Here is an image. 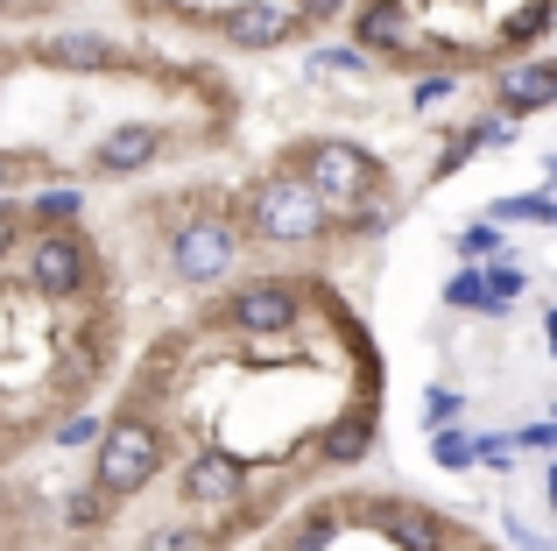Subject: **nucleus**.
<instances>
[{"label":"nucleus","mask_w":557,"mask_h":551,"mask_svg":"<svg viewBox=\"0 0 557 551\" xmlns=\"http://www.w3.org/2000/svg\"><path fill=\"white\" fill-rule=\"evenodd\" d=\"M550 425H557V403H550Z\"/></svg>","instance_id":"obj_40"},{"label":"nucleus","mask_w":557,"mask_h":551,"mask_svg":"<svg viewBox=\"0 0 557 551\" xmlns=\"http://www.w3.org/2000/svg\"><path fill=\"white\" fill-rule=\"evenodd\" d=\"M431 460H437L445 474H473V467H480L473 431H437V439H431Z\"/></svg>","instance_id":"obj_23"},{"label":"nucleus","mask_w":557,"mask_h":551,"mask_svg":"<svg viewBox=\"0 0 557 551\" xmlns=\"http://www.w3.org/2000/svg\"><path fill=\"white\" fill-rule=\"evenodd\" d=\"M156 156H163V127L156 121H113L107 135L92 142V170L99 177H135V170H149Z\"/></svg>","instance_id":"obj_11"},{"label":"nucleus","mask_w":557,"mask_h":551,"mask_svg":"<svg viewBox=\"0 0 557 551\" xmlns=\"http://www.w3.org/2000/svg\"><path fill=\"white\" fill-rule=\"evenodd\" d=\"M550 551H557V544H550Z\"/></svg>","instance_id":"obj_41"},{"label":"nucleus","mask_w":557,"mask_h":551,"mask_svg":"<svg viewBox=\"0 0 557 551\" xmlns=\"http://www.w3.org/2000/svg\"><path fill=\"white\" fill-rule=\"evenodd\" d=\"M451 93H459V78H451V71H423V78H417V93H409V107H417V113H431V107H445Z\"/></svg>","instance_id":"obj_30"},{"label":"nucleus","mask_w":557,"mask_h":551,"mask_svg":"<svg viewBox=\"0 0 557 551\" xmlns=\"http://www.w3.org/2000/svg\"><path fill=\"white\" fill-rule=\"evenodd\" d=\"M473 156H480V149H473V127H459V135H451L445 149L431 156V177H459V170L473 163Z\"/></svg>","instance_id":"obj_29"},{"label":"nucleus","mask_w":557,"mask_h":551,"mask_svg":"<svg viewBox=\"0 0 557 551\" xmlns=\"http://www.w3.org/2000/svg\"><path fill=\"white\" fill-rule=\"evenodd\" d=\"M480 276H487V311H480V318H508V311H516V297L530 290V269H522V262H494V269H480Z\"/></svg>","instance_id":"obj_18"},{"label":"nucleus","mask_w":557,"mask_h":551,"mask_svg":"<svg viewBox=\"0 0 557 551\" xmlns=\"http://www.w3.org/2000/svg\"><path fill=\"white\" fill-rule=\"evenodd\" d=\"M459 417H466V396L451 382L423 389V431H431V439H437V431H459Z\"/></svg>","instance_id":"obj_20"},{"label":"nucleus","mask_w":557,"mask_h":551,"mask_svg":"<svg viewBox=\"0 0 557 551\" xmlns=\"http://www.w3.org/2000/svg\"><path fill=\"white\" fill-rule=\"evenodd\" d=\"M354 50L388 57V64H417L423 42H417V22H409L403 0H354Z\"/></svg>","instance_id":"obj_9"},{"label":"nucleus","mask_w":557,"mask_h":551,"mask_svg":"<svg viewBox=\"0 0 557 551\" xmlns=\"http://www.w3.org/2000/svg\"><path fill=\"white\" fill-rule=\"evenodd\" d=\"M451 255H459V269H494V262H516V241L494 220H466L459 234H451Z\"/></svg>","instance_id":"obj_15"},{"label":"nucleus","mask_w":557,"mask_h":551,"mask_svg":"<svg viewBox=\"0 0 557 551\" xmlns=\"http://www.w3.org/2000/svg\"><path fill=\"white\" fill-rule=\"evenodd\" d=\"M368 453H374V411L368 403H354L339 425L318 431V460H325V467H360Z\"/></svg>","instance_id":"obj_14"},{"label":"nucleus","mask_w":557,"mask_h":551,"mask_svg":"<svg viewBox=\"0 0 557 551\" xmlns=\"http://www.w3.org/2000/svg\"><path fill=\"white\" fill-rule=\"evenodd\" d=\"M240 234L261 241V248H311V241L332 234V206L311 192L304 177H289L283 163L261 170L240 198Z\"/></svg>","instance_id":"obj_1"},{"label":"nucleus","mask_w":557,"mask_h":551,"mask_svg":"<svg viewBox=\"0 0 557 551\" xmlns=\"http://www.w3.org/2000/svg\"><path fill=\"white\" fill-rule=\"evenodd\" d=\"M311 71H339V78H368V71H374V57H368V50H354V42H325V50L311 57Z\"/></svg>","instance_id":"obj_25"},{"label":"nucleus","mask_w":557,"mask_h":551,"mask_svg":"<svg viewBox=\"0 0 557 551\" xmlns=\"http://www.w3.org/2000/svg\"><path fill=\"white\" fill-rule=\"evenodd\" d=\"M544 502H550V510H557V460H550V467H544Z\"/></svg>","instance_id":"obj_37"},{"label":"nucleus","mask_w":557,"mask_h":551,"mask_svg":"<svg viewBox=\"0 0 557 551\" xmlns=\"http://www.w3.org/2000/svg\"><path fill=\"white\" fill-rule=\"evenodd\" d=\"M163 467H170V431L149 425V417H135V411H121L99 431V453H92V474H85V481L121 510V502H135Z\"/></svg>","instance_id":"obj_2"},{"label":"nucleus","mask_w":557,"mask_h":551,"mask_svg":"<svg viewBox=\"0 0 557 551\" xmlns=\"http://www.w3.org/2000/svg\"><path fill=\"white\" fill-rule=\"evenodd\" d=\"M135 551H212V538H205L198 524H149Z\"/></svg>","instance_id":"obj_22"},{"label":"nucleus","mask_w":557,"mask_h":551,"mask_svg":"<svg viewBox=\"0 0 557 551\" xmlns=\"http://www.w3.org/2000/svg\"><path fill=\"white\" fill-rule=\"evenodd\" d=\"M332 538H339V524H332V510H311L297 530L283 538V551H332Z\"/></svg>","instance_id":"obj_26"},{"label":"nucleus","mask_w":557,"mask_h":551,"mask_svg":"<svg viewBox=\"0 0 557 551\" xmlns=\"http://www.w3.org/2000/svg\"><path fill=\"white\" fill-rule=\"evenodd\" d=\"M36 57H42L50 71H78V78H99V71L121 64L113 36H99V28H64V36H42Z\"/></svg>","instance_id":"obj_12"},{"label":"nucleus","mask_w":557,"mask_h":551,"mask_svg":"<svg viewBox=\"0 0 557 551\" xmlns=\"http://www.w3.org/2000/svg\"><path fill=\"white\" fill-rule=\"evenodd\" d=\"M212 28H219V42L226 50H283V42H297L304 36V14H297V0H233V8H219L212 14Z\"/></svg>","instance_id":"obj_7"},{"label":"nucleus","mask_w":557,"mask_h":551,"mask_svg":"<svg viewBox=\"0 0 557 551\" xmlns=\"http://www.w3.org/2000/svg\"><path fill=\"white\" fill-rule=\"evenodd\" d=\"M283 170L311 184V192L325 198L332 212H346V206H360V198L388 192V170H381L374 156L360 149V142H346V135H311V142H289V149H283Z\"/></svg>","instance_id":"obj_3"},{"label":"nucleus","mask_w":557,"mask_h":551,"mask_svg":"<svg viewBox=\"0 0 557 551\" xmlns=\"http://www.w3.org/2000/svg\"><path fill=\"white\" fill-rule=\"evenodd\" d=\"M473 445H480V467H494V474H516V445H508L502 431H473Z\"/></svg>","instance_id":"obj_32"},{"label":"nucleus","mask_w":557,"mask_h":551,"mask_svg":"<svg viewBox=\"0 0 557 551\" xmlns=\"http://www.w3.org/2000/svg\"><path fill=\"white\" fill-rule=\"evenodd\" d=\"M557 107V57H516V64L494 71V113L522 121V113Z\"/></svg>","instance_id":"obj_10"},{"label":"nucleus","mask_w":557,"mask_h":551,"mask_svg":"<svg viewBox=\"0 0 557 551\" xmlns=\"http://www.w3.org/2000/svg\"><path fill=\"white\" fill-rule=\"evenodd\" d=\"M240 241H247L240 220L198 206L190 220L170 226V269H177V283H190V290H212V283L233 276V262H240Z\"/></svg>","instance_id":"obj_4"},{"label":"nucleus","mask_w":557,"mask_h":551,"mask_svg":"<svg viewBox=\"0 0 557 551\" xmlns=\"http://www.w3.org/2000/svg\"><path fill=\"white\" fill-rule=\"evenodd\" d=\"M480 220H494V226H557V192H516V198H494Z\"/></svg>","instance_id":"obj_17"},{"label":"nucleus","mask_w":557,"mask_h":551,"mask_svg":"<svg viewBox=\"0 0 557 551\" xmlns=\"http://www.w3.org/2000/svg\"><path fill=\"white\" fill-rule=\"evenodd\" d=\"M473 127V149H516L522 142V127L508 121V113H480V121H466Z\"/></svg>","instance_id":"obj_27"},{"label":"nucleus","mask_w":557,"mask_h":551,"mask_svg":"<svg viewBox=\"0 0 557 551\" xmlns=\"http://www.w3.org/2000/svg\"><path fill=\"white\" fill-rule=\"evenodd\" d=\"M508 445H516V453H550L557 460V425H550V417H536V425L508 431Z\"/></svg>","instance_id":"obj_31"},{"label":"nucleus","mask_w":557,"mask_h":551,"mask_svg":"<svg viewBox=\"0 0 557 551\" xmlns=\"http://www.w3.org/2000/svg\"><path fill=\"white\" fill-rule=\"evenodd\" d=\"M99 431H107V417H99V411H71L64 425H57V445L78 453V445H99Z\"/></svg>","instance_id":"obj_28"},{"label":"nucleus","mask_w":557,"mask_h":551,"mask_svg":"<svg viewBox=\"0 0 557 551\" xmlns=\"http://www.w3.org/2000/svg\"><path fill=\"white\" fill-rule=\"evenodd\" d=\"M85 283H92V248L78 226H50L28 241V290L36 297H78Z\"/></svg>","instance_id":"obj_8"},{"label":"nucleus","mask_w":557,"mask_h":551,"mask_svg":"<svg viewBox=\"0 0 557 551\" xmlns=\"http://www.w3.org/2000/svg\"><path fill=\"white\" fill-rule=\"evenodd\" d=\"M374 524L388 530V544H403V551H445L451 544V516L423 510V502H374Z\"/></svg>","instance_id":"obj_13"},{"label":"nucleus","mask_w":557,"mask_h":551,"mask_svg":"<svg viewBox=\"0 0 557 551\" xmlns=\"http://www.w3.org/2000/svg\"><path fill=\"white\" fill-rule=\"evenodd\" d=\"M297 14H304V28H325L332 14H346V0H297Z\"/></svg>","instance_id":"obj_34"},{"label":"nucleus","mask_w":557,"mask_h":551,"mask_svg":"<svg viewBox=\"0 0 557 551\" xmlns=\"http://www.w3.org/2000/svg\"><path fill=\"white\" fill-rule=\"evenodd\" d=\"M14 241H22V212H14V206H0V255H8Z\"/></svg>","instance_id":"obj_35"},{"label":"nucleus","mask_w":557,"mask_h":551,"mask_svg":"<svg viewBox=\"0 0 557 551\" xmlns=\"http://www.w3.org/2000/svg\"><path fill=\"white\" fill-rule=\"evenodd\" d=\"M437 304H445V311H487V276L480 269H451V283L437 290Z\"/></svg>","instance_id":"obj_21"},{"label":"nucleus","mask_w":557,"mask_h":551,"mask_svg":"<svg viewBox=\"0 0 557 551\" xmlns=\"http://www.w3.org/2000/svg\"><path fill=\"white\" fill-rule=\"evenodd\" d=\"M544 346H550V360H557V304L544 311Z\"/></svg>","instance_id":"obj_36"},{"label":"nucleus","mask_w":557,"mask_h":551,"mask_svg":"<svg viewBox=\"0 0 557 551\" xmlns=\"http://www.w3.org/2000/svg\"><path fill=\"white\" fill-rule=\"evenodd\" d=\"M107 516H113V502H107V495H99V488H92V481H85V488H78V495H71V502H64V524H71V530H107Z\"/></svg>","instance_id":"obj_24"},{"label":"nucleus","mask_w":557,"mask_h":551,"mask_svg":"<svg viewBox=\"0 0 557 551\" xmlns=\"http://www.w3.org/2000/svg\"><path fill=\"white\" fill-rule=\"evenodd\" d=\"M8 184H14V163L0 156V206H8Z\"/></svg>","instance_id":"obj_38"},{"label":"nucleus","mask_w":557,"mask_h":551,"mask_svg":"<svg viewBox=\"0 0 557 551\" xmlns=\"http://www.w3.org/2000/svg\"><path fill=\"white\" fill-rule=\"evenodd\" d=\"M177 495L198 516H233V510H247V467L233 453H219V445H198L177 467Z\"/></svg>","instance_id":"obj_6"},{"label":"nucleus","mask_w":557,"mask_h":551,"mask_svg":"<svg viewBox=\"0 0 557 551\" xmlns=\"http://www.w3.org/2000/svg\"><path fill=\"white\" fill-rule=\"evenodd\" d=\"M219 326L240 332V340H289V332L304 326V283H289V276H255V283H240L226 304H219Z\"/></svg>","instance_id":"obj_5"},{"label":"nucleus","mask_w":557,"mask_h":551,"mask_svg":"<svg viewBox=\"0 0 557 551\" xmlns=\"http://www.w3.org/2000/svg\"><path fill=\"white\" fill-rule=\"evenodd\" d=\"M78 212H85V198L71 192V184H50V192H36V206H28V220L50 234V226H78Z\"/></svg>","instance_id":"obj_19"},{"label":"nucleus","mask_w":557,"mask_h":551,"mask_svg":"<svg viewBox=\"0 0 557 551\" xmlns=\"http://www.w3.org/2000/svg\"><path fill=\"white\" fill-rule=\"evenodd\" d=\"M544 184H557V156H544Z\"/></svg>","instance_id":"obj_39"},{"label":"nucleus","mask_w":557,"mask_h":551,"mask_svg":"<svg viewBox=\"0 0 557 551\" xmlns=\"http://www.w3.org/2000/svg\"><path fill=\"white\" fill-rule=\"evenodd\" d=\"M502 530H508V544H516V551H550V538H536L530 516H516V510H502Z\"/></svg>","instance_id":"obj_33"},{"label":"nucleus","mask_w":557,"mask_h":551,"mask_svg":"<svg viewBox=\"0 0 557 551\" xmlns=\"http://www.w3.org/2000/svg\"><path fill=\"white\" fill-rule=\"evenodd\" d=\"M550 28H557V0H522V8L494 28V50H516L522 57V50H536Z\"/></svg>","instance_id":"obj_16"}]
</instances>
